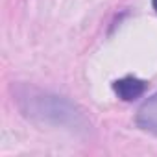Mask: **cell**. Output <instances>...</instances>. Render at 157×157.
<instances>
[{"instance_id":"6da1fadb","label":"cell","mask_w":157,"mask_h":157,"mask_svg":"<svg viewBox=\"0 0 157 157\" xmlns=\"http://www.w3.org/2000/svg\"><path fill=\"white\" fill-rule=\"evenodd\" d=\"M10 91L19 113L35 126L63 129L80 137H87L93 131L85 111L63 94L32 83H13Z\"/></svg>"},{"instance_id":"7a4b0ae2","label":"cell","mask_w":157,"mask_h":157,"mask_svg":"<svg viewBox=\"0 0 157 157\" xmlns=\"http://www.w3.org/2000/svg\"><path fill=\"white\" fill-rule=\"evenodd\" d=\"M113 91L122 102H135L140 96H144V93L148 91V82L129 74L113 82Z\"/></svg>"},{"instance_id":"3957f363","label":"cell","mask_w":157,"mask_h":157,"mask_svg":"<svg viewBox=\"0 0 157 157\" xmlns=\"http://www.w3.org/2000/svg\"><path fill=\"white\" fill-rule=\"evenodd\" d=\"M135 124L140 131L157 137V93L151 94L137 111Z\"/></svg>"},{"instance_id":"277c9868","label":"cell","mask_w":157,"mask_h":157,"mask_svg":"<svg viewBox=\"0 0 157 157\" xmlns=\"http://www.w3.org/2000/svg\"><path fill=\"white\" fill-rule=\"evenodd\" d=\"M151 6H153V10H155V13H157V0H151Z\"/></svg>"}]
</instances>
